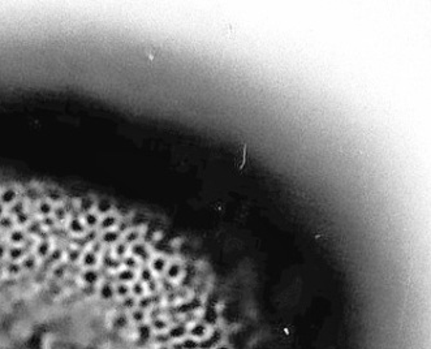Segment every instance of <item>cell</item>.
<instances>
[{"label": "cell", "mask_w": 431, "mask_h": 349, "mask_svg": "<svg viewBox=\"0 0 431 349\" xmlns=\"http://www.w3.org/2000/svg\"><path fill=\"white\" fill-rule=\"evenodd\" d=\"M17 200H19V190L16 189L15 186H8L0 192V202L4 206H11Z\"/></svg>", "instance_id": "1"}, {"label": "cell", "mask_w": 431, "mask_h": 349, "mask_svg": "<svg viewBox=\"0 0 431 349\" xmlns=\"http://www.w3.org/2000/svg\"><path fill=\"white\" fill-rule=\"evenodd\" d=\"M233 160H234V168L237 171H241L242 166L245 164L246 162V147L245 145H238L236 151L233 154Z\"/></svg>", "instance_id": "2"}, {"label": "cell", "mask_w": 431, "mask_h": 349, "mask_svg": "<svg viewBox=\"0 0 431 349\" xmlns=\"http://www.w3.org/2000/svg\"><path fill=\"white\" fill-rule=\"evenodd\" d=\"M24 240H25V233H24V231L21 230L11 231V233H9V241H11L13 245H20V244H23Z\"/></svg>", "instance_id": "3"}, {"label": "cell", "mask_w": 431, "mask_h": 349, "mask_svg": "<svg viewBox=\"0 0 431 349\" xmlns=\"http://www.w3.org/2000/svg\"><path fill=\"white\" fill-rule=\"evenodd\" d=\"M38 212L43 216H49L52 212V204L50 201H39L38 202Z\"/></svg>", "instance_id": "4"}, {"label": "cell", "mask_w": 431, "mask_h": 349, "mask_svg": "<svg viewBox=\"0 0 431 349\" xmlns=\"http://www.w3.org/2000/svg\"><path fill=\"white\" fill-rule=\"evenodd\" d=\"M4 214H5V206H4V204L0 202V218H1V216H4Z\"/></svg>", "instance_id": "5"}]
</instances>
